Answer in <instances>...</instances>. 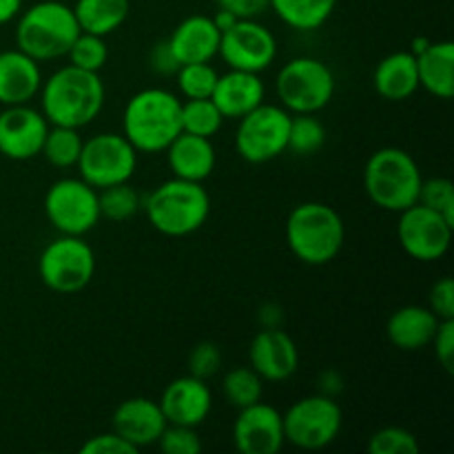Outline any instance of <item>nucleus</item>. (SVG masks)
<instances>
[{
    "mask_svg": "<svg viewBox=\"0 0 454 454\" xmlns=\"http://www.w3.org/2000/svg\"><path fill=\"white\" fill-rule=\"evenodd\" d=\"M106 91L100 74L65 65L40 87V111L49 124L82 129L105 109Z\"/></svg>",
    "mask_w": 454,
    "mask_h": 454,
    "instance_id": "nucleus-1",
    "label": "nucleus"
},
{
    "mask_svg": "<svg viewBox=\"0 0 454 454\" xmlns=\"http://www.w3.org/2000/svg\"><path fill=\"white\" fill-rule=\"evenodd\" d=\"M182 133V100L167 89H142L129 98L122 136L137 153H164Z\"/></svg>",
    "mask_w": 454,
    "mask_h": 454,
    "instance_id": "nucleus-2",
    "label": "nucleus"
},
{
    "mask_svg": "<svg viewBox=\"0 0 454 454\" xmlns=\"http://www.w3.org/2000/svg\"><path fill=\"white\" fill-rule=\"evenodd\" d=\"M151 226L168 238H186L202 229L211 213V198L202 182L171 177L142 202Z\"/></svg>",
    "mask_w": 454,
    "mask_h": 454,
    "instance_id": "nucleus-3",
    "label": "nucleus"
},
{
    "mask_svg": "<svg viewBox=\"0 0 454 454\" xmlns=\"http://www.w3.org/2000/svg\"><path fill=\"white\" fill-rule=\"evenodd\" d=\"M346 224L340 213L324 202L297 204L286 220V244L293 255L309 266H324L340 255Z\"/></svg>",
    "mask_w": 454,
    "mask_h": 454,
    "instance_id": "nucleus-4",
    "label": "nucleus"
},
{
    "mask_svg": "<svg viewBox=\"0 0 454 454\" xmlns=\"http://www.w3.org/2000/svg\"><path fill=\"white\" fill-rule=\"evenodd\" d=\"M424 176L419 164L399 146H384L364 167V189L371 202L384 211L402 213L419 202Z\"/></svg>",
    "mask_w": 454,
    "mask_h": 454,
    "instance_id": "nucleus-5",
    "label": "nucleus"
},
{
    "mask_svg": "<svg viewBox=\"0 0 454 454\" xmlns=\"http://www.w3.org/2000/svg\"><path fill=\"white\" fill-rule=\"evenodd\" d=\"M78 34L74 7L60 0H40L18 13L16 47L38 62L67 56Z\"/></svg>",
    "mask_w": 454,
    "mask_h": 454,
    "instance_id": "nucleus-6",
    "label": "nucleus"
},
{
    "mask_svg": "<svg viewBox=\"0 0 454 454\" xmlns=\"http://www.w3.org/2000/svg\"><path fill=\"white\" fill-rule=\"evenodd\" d=\"M275 89L288 114H317L335 96V74L319 58L300 56L279 69Z\"/></svg>",
    "mask_w": 454,
    "mask_h": 454,
    "instance_id": "nucleus-7",
    "label": "nucleus"
},
{
    "mask_svg": "<svg viewBox=\"0 0 454 454\" xmlns=\"http://www.w3.org/2000/svg\"><path fill=\"white\" fill-rule=\"evenodd\" d=\"M38 275L49 291L74 295L91 284L96 253L80 235H60L40 253Z\"/></svg>",
    "mask_w": 454,
    "mask_h": 454,
    "instance_id": "nucleus-8",
    "label": "nucleus"
},
{
    "mask_svg": "<svg viewBox=\"0 0 454 454\" xmlns=\"http://www.w3.org/2000/svg\"><path fill=\"white\" fill-rule=\"evenodd\" d=\"M291 114L282 105L262 102L239 118L235 151L248 164H266L288 151Z\"/></svg>",
    "mask_w": 454,
    "mask_h": 454,
    "instance_id": "nucleus-9",
    "label": "nucleus"
},
{
    "mask_svg": "<svg viewBox=\"0 0 454 454\" xmlns=\"http://www.w3.org/2000/svg\"><path fill=\"white\" fill-rule=\"evenodd\" d=\"M284 437L301 450H322L341 433L344 415L340 403L326 395H310L293 403L282 415Z\"/></svg>",
    "mask_w": 454,
    "mask_h": 454,
    "instance_id": "nucleus-10",
    "label": "nucleus"
},
{
    "mask_svg": "<svg viewBox=\"0 0 454 454\" xmlns=\"http://www.w3.org/2000/svg\"><path fill=\"white\" fill-rule=\"evenodd\" d=\"M75 167L87 184L100 191L131 180L137 167V151L122 133H98L82 142Z\"/></svg>",
    "mask_w": 454,
    "mask_h": 454,
    "instance_id": "nucleus-11",
    "label": "nucleus"
},
{
    "mask_svg": "<svg viewBox=\"0 0 454 454\" xmlns=\"http://www.w3.org/2000/svg\"><path fill=\"white\" fill-rule=\"evenodd\" d=\"M44 215L60 235H84L102 220L98 189L82 177H62L44 195Z\"/></svg>",
    "mask_w": 454,
    "mask_h": 454,
    "instance_id": "nucleus-12",
    "label": "nucleus"
},
{
    "mask_svg": "<svg viewBox=\"0 0 454 454\" xmlns=\"http://www.w3.org/2000/svg\"><path fill=\"white\" fill-rule=\"evenodd\" d=\"M454 224L439 211L412 204L399 213L397 238L403 251L419 262H437L452 244Z\"/></svg>",
    "mask_w": 454,
    "mask_h": 454,
    "instance_id": "nucleus-13",
    "label": "nucleus"
},
{
    "mask_svg": "<svg viewBox=\"0 0 454 454\" xmlns=\"http://www.w3.org/2000/svg\"><path fill=\"white\" fill-rule=\"evenodd\" d=\"M217 56L229 69L262 74L278 58V38L255 18H239L231 29L222 31Z\"/></svg>",
    "mask_w": 454,
    "mask_h": 454,
    "instance_id": "nucleus-14",
    "label": "nucleus"
},
{
    "mask_svg": "<svg viewBox=\"0 0 454 454\" xmlns=\"http://www.w3.org/2000/svg\"><path fill=\"white\" fill-rule=\"evenodd\" d=\"M49 122L43 111L29 105L4 106L0 114V153L13 162L40 155L47 137Z\"/></svg>",
    "mask_w": 454,
    "mask_h": 454,
    "instance_id": "nucleus-15",
    "label": "nucleus"
},
{
    "mask_svg": "<svg viewBox=\"0 0 454 454\" xmlns=\"http://www.w3.org/2000/svg\"><path fill=\"white\" fill-rule=\"evenodd\" d=\"M233 443L242 454H278L286 443L282 412L264 402L239 408L233 424Z\"/></svg>",
    "mask_w": 454,
    "mask_h": 454,
    "instance_id": "nucleus-16",
    "label": "nucleus"
},
{
    "mask_svg": "<svg viewBox=\"0 0 454 454\" xmlns=\"http://www.w3.org/2000/svg\"><path fill=\"white\" fill-rule=\"evenodd\" d=\"M248 362L251 368L264 381L291 380L300 368V350H297L295 340L286 331L279 328H262L251 341L248 348Z\"/></svg>",
    "mask_w": 454,
    "mask_h": 454,
    "instance_id": "nucleus-17",
    "label": "nucleus"
},
{
    "mask_svg": "<svg viewBox=\"0 0 454 454\" xmlns=\"http://www.w3.org/2000/svg\"><path fill=\"white\" fill-rule=\"evenodd\" d=\"M158 403L162 408L167 424L193 426V428H198L211 415L213 395L207 381L198 380L193 375H184L173 380L164 388Z\"/></svg>",
    "mask_w": 454,
    "mask_h": 454,
    "instance_id": "nucleus-18",
    "label": "nucleus"
},
{
    "mask_svg": "<svg viewBox=\"0 0 454 454\" xmlns=\"http://www.w3.org/2000/svg\"><path fill=\"white\" fill-rule=\"evenodd\" d=\"M111 428L140 450V448L158 443L160 434L167 428V419L158 402L146 397H131L115 408L111 417Z\"/></svg>",
    "mask_w": 454,
    "mask_h": 454,
    "instance_id": "nucleus-19",
    "label": "nucleus"
},
{
    "mask_svg": "<svg viewBox=\"0 0 454 454\" xmlns=\"http://www.w3.org/2000/svg\"><path fill=\"white\" fill-rule=\"evenodd\" d=\"M43 87L40 62L20 49L0 51V105H29Z\"/></svg>",
    "mask_w": 454,
    "mask_h": 454,
    "instance_id": "nucleus-20",
    "label": "nucleus"
},
{
    "mask_svg": "<svg viewBox=\"0 0 454 454\" xmlns=\"http://www.w3.org/2000/svg\"><path fill=\"white\" fill-rule=\"evenodd\" d=\"M266 98V87L260 74L251 71L229 69L224 75H217L211 100L222 111L224 120H239L260 106Z\"/></svg>",
    "mask_w": 454,
    "mask_h": 454,
    "instance_id": "nucleus-21",
    "label": "nucleus"
},
{
    "mask_svg": "<svg viewBox=\"0 0 454 454\" xmlns=\"http://www.w3.org/2000/svg\"><path fill=\"white\" fill-rule=\"evenodd\" d=\"M220 38L222 34L213 18L195 13V16L184 18L173 29L167 43L180 65H191V62H211L220 49Z\"/></svg>",
    "mask_w": 454,
    "mask_h": 454,
    "instance_id": "nucleus-22",
    "label": "nucleus"
},
{
    "mask_svg": "<svg viewBox=\"0 0 454 454\" xmlns=\"http://www.w3.org/2000/svg\"><path fill=\"white\" fill-rule=\"evenodd\" d=\"M167 162L171 168L173 177H182V180L191 182H204L211 177L215 171V146H213L211 137L193 136V133L182 131L171 145L167 146Z\"/></svg>",
    "mask_w": 454,
    "mask_h": 454,
    "instance_id": "nucleus-23",
    "label": "nucleus"
},
{
    "mask_svg": "<svg viewBox=\"0 0 454 454\" xmlns=\"http://www.w3.org/2000/svg\"><path fill=\"white\" fill-rule=\"evenodd\" d=\"M442 319L428 306L408 304L395 310L386 324V337L390 344L406 353L426 348L433 341Z\"/></svg>",
    "mask_w": 454,
    "mask_h": 454,
    "instance_id": "nucleus-24",
    "label": "nucleus"
},
{
    "mask_svg": "<svg viewBox=\"0 0 454 454\" xmlns=\"http://www.w3.org/2000/svg\"><path fill=\"white\" fill-rule=\"evenodd\" d=\"M372 87L377 96L390 102H403L419 89L417 58L412 51H395L381 58L372 74Z\"/></svg>",
    "mask_w": 454,
    "mask_h": 454,
    "instance_id": "nucleus-25",
    "label": "nucleus"
},
{
    "mask_svg": "<svg viewBox=\"0 0 454 454\" xmlns=\"http://www.w3.org/2000/svg\"><path fill=\"white\" fill-rule=\"evenodd\" d=\"M415 58L419 87L439 100H450L454 96V44L450 40L430 43Z\"/></svg>",
    "mask_w": 454,
    "mask_h": 454,
    "instance_id": "nucleus-26",
    "label": "nucleus"
},
{
    "mask_svg": "<svg viewBox=\"0 0 454 454\" xmlns=\"http://www.w3.org/2000/svg\"><path fill=\"white\" fill-rule=\"evenodd\" d=\"M131 3L129 0H78L74 4L80 31L106 38L124 25Z\"/></svg>",
    "mask_w": 454,
    "mask_h": 454,
    "instance_id": "nucleus-27",
    "label": "nucleus"
},
{
    "mask_svg": "<svg viewBox=\"0 0 454 454\" xmlns=\"http://www.w3.org/2000/svg\"><path fill=\"white\" fill-rule=\"evenodd\" d=\"M269 7L291 29L315 31L326 25L335 12L337 0H270Z\"/></svg>",
    "mask_w": 454,
    "mask_h": 454,
    "instance_id": "nucleus-28",
    "label": "nucleus"
},
{
    "mask_svg": "<svg viewBox=\"0 0 454 454\" xmlns=\"http://www.w3.org/2000/svg\"><path fill=\"white\" fill-rule=\"evenodd\" d=\"M82 136L80 129L71 127H58V124H49L47 137L40 155H44L51 167L56 168H71L78 164L80 151H82Z\"/></svg>",
    "mask_w": 454,
    "mask_h": 454,
    "instance_id": "nucleus-29",
    "label": "nucleus"
},
{
    "mask_svg": "<svg viewBox=\"0 0 454 454\" xmlns=\"http://www.w3.org/2000/svg\"><path fill=\"white\" fill-rule=\"evenodd\" d=\"M222 390H224L226 402L239 411V408H247L262 402V395H264V380H262L251 366L233 368V371H229L224 375Z\"/></svg>",
    "mask_w": 454,
    "mask_h": 454,
    "instance_id": "nucleus-30",
    "label": "nucleus"
},
{
    "mask_svg": "<svg viewBox=\"0 0 454 454\" xmlns=\"http://www.w3.org/2000/svg\"><path fill=\"white\" fill-rule=\"evenodd\" d=\"M326 145V127L315 114H291L288 151L295 155H313Z\"/></svg>",
    "mask_w": 454,
    "mask_h": 454,
    "instance_id": "nucleus-31",
    "label": "nucleus"
},
{
    "mask_svg": "<svg viewBox=\"0 0 454 454\" xmlns=\"http://www.w3.org/2000/svg\"><path fill=\"white\" fill-rule=\"evenodd\" d=\"M224 124V115L211 98L182 102V131L193 136L213 137Z\"/></svg>",
    "mask_w": 454,
    "mask_h": 454,
    "instance_id": "nucleus-32",
    "label": "nucleus"
},
{
    "mask_svg": "<svg viewBox=\"0 0 454 454\" xmlns=\"http://www.w3.org/2000/svg\"><path fill=\"white\" fill-rule=\"evenodd\" d=\"M98 202H100V215L111 222L131 220L142 208L140 195L129 182L100 189L98 191Z\"/></svg>",
    "mask_w": 454,
    "mask_h": 454,
    "instance_id": "nucleus-33",
    "label": "nucleus"
},
{
    "mask_svg": "<svg viewBox=\"0 0 454 454\" xmlns=\"http://www.w3.org/2000/svg\"><path fill=\"white\" fill-rule=\"evenodd\" d=\"M217 71L208 62H191V65H180L176 71L177 89L184 96V100H202L211 98L213 89L217 82Z\"/></svg>",
    "mask_w": 454,
    "mask_h": 454,
    "instance_id": "nucleus-34",
    "label": "nucleus"
},
{
    "mask_svg": "<svg viewBox=\"0 0 454 454\" xmlns=\"http://www.w3.org/2000/svg\"><path fill=\"white\" fill-rule=\"evenodd\" d=\"M67 58H69V65L78 67V69L100 74V69L109 60V47L102 35L80 31L67 51Z\"/></svg>",
    "mask_w": 454,
    "mask_h": 454,
    "instance_id": "nucleus-35",
    "label": "nucleus"
},
{
    "mask_svg": "<svg viewBox=\"0 0 454 454\" xmlns=\"http://www.w3.org/2000/svg\"><path fill=\"white\" fill-rule=\"evenodd\" d=\"M368 452L371 454H417L419 452V442L415 434L399 426H386L380 428L368 442Z\"/></svg>",
    "mask_w": 454,
    "mask_h": 454,
    "instance_id": "nucleus-36",
    "label": "nucleus"
},
{
    "mask_svg": "<svg viewBox=\"0 0 454 454\" xmlns=\"http://www.w3.org/2000/svg\"><path fill=\"white\" fill-rule=\"evenodd\" d=\"M419 204L439 211L454 224V186L446 177H430L421 182Z\"/></svg>",
    "mask_w": 454,
    "mask_h": 454,
    "instance_id": "nucleus-37",
    "label": "nucleus"
},
{
    "mask_svg": "<svg viewBox=\"0 0 454 454\" xmlns=\"http://www.w3.org/2000/svg\"><path fill=\"white\" fill-rule=\"evenodd\" d=\"M158 446L164 454H200L202 452V439L193 426L167 424L164 433L160 434Z\"/></svg>",
    "mask_w": 454,
    "mask_h": 454,
    "instance_id": "nucleus-38",
    "label": "nucleus"
},
{
    "mask_svg": "<svg viewBox=\"0 0 454 454\" xmlns=\"http://www.w3.org/2000/svg\"><path fill=\"white\" fill-rule=\"evenodd\" d=\"M222 368V350L213 341H200L189 355V375L198 380H211Z\"/></svg>",
    "mask_w": 454,
    "mask_h": 454,
    "instance_id": "nucleus-39",
    "label": "nucleus"
},
{
    "mask_svg": "<svg viewBox=\"0 0 454 454\" xmlns=\"http://www.w3.org/2000/svg\"><path fill=\"white\" fill-rule=\"evenodd\" d=\"M428 309L437 315L442 322L454 319V282L452 278H442L430 286Z\"/></svg>",
    "mask_w": 454,
    "mask_h": 454,
    "instance_id": "nucleus-40",
    "label": "nucleus"
},
{
    "mask_svg": "<svg viewBox=\"0 0 454 454\" xmlns=\"http://www.w3.org/2000/svg\"><path fill=\"white\" fill-rule=\"evenodd\" d=\"M82 454H137V448H133L127 439L120 437L118 433H105V434H96L89 442L82 443L80 448Z\"/></svg>",
    "mask_w": 454,
    "mask_h": 454,
    "instance_id": "nucleus-41",
    "label": "nucleus"
},
{
    "mask_svg": "<svg viewBox=\"0 0 454 454\" xmlns=\"http://www.w3.org/2000/svg\"><path fill=\"white\" fill-rule=\"evenodd\" d=\"M430 346L434 348L437 362L442 364L443 371L452 372L454 371V319L439 322V328L437 333H434Z\"/></svg>",
    "mask_w": 454,
    "mask_h": 454,
    "instance_id": "nucleus-42",
    "label": "nucleus"
},
{
    "mask_svg": "<svg viewBox=\"0 0 454 454\" xmlns=\"http://www.w3.org/2000/svg\"><path fill=\"white\" fill-rule=\"evenodd\" d=\"M149 62H151V69L158 71L160 75H176V71L180 69V62H177L176 53L171 51L167 40L155 44L149 53Z\"/></svg>",
    "mask_w": 454,
    "mask_h": 454,
    "instance_id": "nucleus-43",
    "label": "nucleus"
},
{
    "mask_svg": "<svg viewBox=\"0 0 454 454\" xmlns=\"http://www.w3.org/2000/svg\"><path fill=\"white\" fill-rule=\"evenodd\" d=\"M217 7L235 13L238 18H257L269 9L270 0H215Z\"/></svg>",
    "mask_w": 454,
    "mask_h": 454,
    "instance_id": "nucleus-44",
    "label": "nucleus"
},
{
    "mask_svg": "<svg viewBox=\"0 0 454 454\" xmlns=\"http://www.w3.org/2000/svg\"><path fill=\"white\" fill-rule=\"evenodd\" d=\"M344 390V380L337 371H324L319 375V395H326V397L335 399L337 395Z\"/></svg>",
    "mask_w": 454,
    "mask_h": 454,
    "instance_id": "nucleus-45",
    "label": "nucleus"
},
{
    "mask_svg": "<svg viewBox=\"0 0 454 454\" xmlns=\"http://www.w3.org/2000/svg\"><path fill=\"white\" fill-rule=\"evenodd\" d=\"M262 328H279L282 326V309L278 304H264L257 310Z\"/></svg>",
    "mask_w": 454,
    "mask_h": 454,
    "instance_id": "nucleus-46",
    "label": "nucleus"
},
{
    "mask_svg": "<svg viewBox=\"0 0 454 454\" xmlns=\"http://www.w3.org/2000/svg\"><path fill=\"white\" fill-rule=\"evenodd\" d=\"M22 12V0H0V27L12 22Z\"/></svg>",
    "mask_w": 454,
    "mask_h": 454,
    "instance_id": "nucleus-47",
    "label": "nucleus"
},
{
    "mask_svg": "<svg viewBox=\"0 0 454 454\" xmlns=\"http://www.w3.org/2000/svg\"><path fill=\"white\" fill-rule=\"evenodd\" d=\"M211 18H213V22H215V27H217V29H220V34H222V31L231 29V27H233L235 22L239 20V18L235 16V13L226 12V9H217V13H215V16H211Z\"/></svg>",
    "mask_w": 454,
    "mask_h": 454,
    "instance_id": "nucleus-48",
    "label": "nucleus"
},
{
    "mask_svg": "<svg viewBox=\"0 0 454 454\" xmlns=\"http://www.w3.org/2000/svg\"><path fill=\"white\" fill-rule=\"evenodd\" d=\"M428 44H430V40H426V38H417V40H412V49H411V51L415 53V56H417V53L424 51V49L428 47Z\"/></svg>",
    "mask_w": 454,
    "mask_h": 454,
    "instance_id": "nucleus-49",
    "label": "nucleus"
}]
</instances>
